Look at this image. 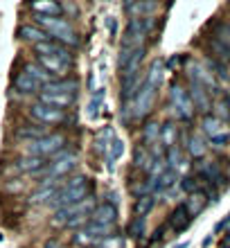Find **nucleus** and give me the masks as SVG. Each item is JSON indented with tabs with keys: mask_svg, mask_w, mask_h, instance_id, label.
<instances>
[{
	"mask_svg": "<svg viewBox=\"0 0 230 248\" xmlns=\"http://www.w3.org/2000/svg\"><path fill=\"white\" fill-rule=\"evenodd\" d=\"M36 23L47 36H52V41L61 46H77L79 43L75 27L61 16H36Z\"/></svg>",
	"mask_w": 230,
	"mask_h": 248,
	"instance_id": "1",
	"label": "nucleus"
},
{
	"mask_svg": "<svg viewBox=\"0 0 230 248\" xmlns=\"http://www.w3.org/2000/svg\"><path fill=\"white\" fill-rule=\"evenodd\" d=\"M92 210H95V201H92V196H88V199L75 203V205H66V208L57 210L54 223L57 226H68V228H77V226H84L86 221H91Z\"/></svg>",
	"mask_w": 230,
	"mask_h": 248,
	"instance_id": "2",
	"label": "nucleus"
},
{
	"mask_svg": "<svg viewBox=\"0 0 230 248\" xmlns=\"http://www.w3.org/2000/svg\"><path fill=\"white\" fill-rule=\"evenodd\" d=\"M84 199H88V178L75 176L54 194V199L50 203H52L54 208L61 210V208H66V205H75V203L84 201Z\"/></svg>",
	"mask_w": 230,
	"mask_h": 248,
	"instance_id": "3",
	"label": "nucleus"
},
{
	"mask_svg": "<svg viewBox=\"0 0 230 248\" xmlns=\"http://www.w3.org/2000/svg\"><path fill=\"white\" fill-rule=\"evenodd\" d=\"M66 136L63 133H47L41 140H30L25 147L27 156H36V158H54L57 154L66 149Z\"/></svg>",
	"mask_w": 230,
	"mask_h": 248,
	"instance_id": "4",
	"label": "nucleus"
},
{
	"mask_svg": "<svg viewBox=\"0 0 230 248\" xmlns=\"http://www.w3.org/2000/svg\"><path fill=\"white\" fill-rule=\"evenodd\" d=\"M149 27H152V20L145 18V16H136V18H131L129 20V25H126V30H124V36H122V47H124V50L142 47V41H145Z\"/></svg>",
	"mask_w": 230,
	"mask_h": 248,
	"instance_id": "5",
	"label": "nucleus"
},
{
	"mask_svg": "<svg viewBox=\"0 0 230 248\" xmlns=\"http://www.w3.org/2000/svg\"><path fill=\"white\" fill-rule=\"evenodd\" d=\"M169 99H171V111H174L176 120H183V122H187V120L194 115V104H192L190 93L183 91L181 86H176V84L171 86Z\"/></svg>",
	"mask_w": 230,
	"mask_h": 248,
	"instance_id": "6",
	"label": "nucleus"
},
{
	"mask_svg": "<svg viewBox=\"0 0 230 248\" xmlns=\"http://www.w3.org/2000/svg\"><path fill=\"white\" fill-rule=\"evenodd\" d=\"M203 133L212 144H226L230 140V126L221 118H203Z\"/></svg>",
	"mask_w": 230,
	"mask_h": 248,
	"instance_id": "7",
	"label": "nucleus"
},
{
	"mask_svg": "<svg viewBox=\"0 0 230 248\" xmlns=\"http://www.w3.org/2000/svg\"><path fill=\"white\" fill-rule=\"evenodd\" d=\"M75 167H77V154L63 149L61 154L54 156V160L50 163V167H47V174H50V178H63L66 174H70Z\"/></svg>",
	"mask_w": 230,
	"mask_h": 248,
	"instance_id": "8",
	"label": "nucleus"
},
{
	"mask_svg": "<svg viewBox=\"0 0 230 248\" xmlns=\"http://www.w3.org/2000/svg\"><path fill=\"white\" fill-rule=\"evenodd\" d=\"M30 115H32L36 122L41 124H61L66 122V111H61V108H54V106H47V104H41V102H36V104L30 108Z\"/></svg>",
	"mask_w": 230,
	"mask_h": 248,
	"instance_id": "9",
	"label": "nucleus"
},
{
	"mask_svg": "<svg viewBox=\"0 0 230 248\" xmlns=\"http://www.w3.org/2000/svg\"><path fill=\"white\" fill-rule=\"evenodd\" d=\"M153 102H156V88L142 84V88L136 95V102H133V113L136 118H147L153 108Z\"/></svg>",
	"mask_w": 230,
	"mask_h": 248,
	"instance_id": "10",
	"label": "nucleus"
},
{
	"mask_svg": "<svg viewBox=\"0 0 230 248\" xmlns=\"http://www.w3.org/2000/svg\"><path fill=\"white\" fill-rule=\"evenodd\" d=\"M39 65L46 72H50L54 79H66L70 61L59 59V57H39Z\"/></svg>",
	"mask_w": 230,
	"mask_h": 248,
	"instance_id": "11",
	"label": "nucleus"
},
{
	"mask_svg": "<svg viewBox=\"0 0 230 248\" xmlns=\"http://www.w3.org/2000/svg\"><path fill=\"white\" fill-rule=\"evenodd\" d=\"M75 97H77V95H68V93H47V91H41L39 93V102H41V104L54 106V108H61V111H66L68 106H73L75 104Z\"/></svg>",
	"mask_w": 230,
	"mask_h": 248,
	"instance_id": "12",
	"label": "nucleus"
},
{
	"mask_svg": "<svg viewBox=\"0 0 230 248\" xmlns=\"http://www.w3.org/2000/svg\"><path fill=\"white\" fill-rule=\"evenodd\" d=\"M118 221V208L113 203H102L92 210L91 223H97V226H115Z\"/></svg>",
	"mask_w": 230,
	"mask_h": 248,
	"instance_id": "13",
	"label": "nucleus"
},
{
	"mask_svg": "<svg viewBox=\"0 0 230 248\" xmlns=\"http://www.w3.org/2000/svg\"><path fill=\"white\" fill-rule=\"evenodd\" d=\"M36 47V52H39V57H59V59H66L70 61V54H68V47L61 46V43H57V41H43V43H39Z\"/></svg>",
	"mask_w": 230,
	"mask_h": 248,
	"instance_id": "14",
	"label": "nucleus"
},
{
	"mask_svg": "<svg viewBox=\"0 0 230 248\" xmlns=\"http://www.w3.org/2000/svg\"><path fill=\"white\" fill-rule=\"evenodd\" d=\"M190 77L194 84L203 86V88H215V77L203 63H190Z\"/></svg>",
	"mask_w": 230,
	"mask_h": 248,
	"instance_id": "15",
	"label": "nucleus"
},
{
	"mask_svg": "<svg viewBox=\"0 0 230 248\" xmlns=\"http://www.w3.org/2000/svg\"><path fill=\"white\" fill-rule=\"evenodd\" d=\"M183 205H185V210L190 212V217L201 215V212H203V208L208 205V194H205V192H201V189H197V192H192L190 199H187Z\"/></svg>",
	"mask_w": 230,
	"mask_h": 248,
	"instance_id": "16",
	"label": "nucleus"
},
{
	"mask_svg": "<svg viewBox=\"0 0 230 248\" xmlns=\"http://www.w3.org/2000/svg\"><path fill=\"white\" fill-rule=\"evenodd\" d=\"M14 86H16V91L18 93H25V95H32V93H41V84L39 81H34L25 70H20L14 79Z\"/></svg>",
	"mask_w": 230,
	"mask_h": 248,
	"instance_id": "17",
	"label": "nucleus"
},
{
	"mask_svg": "<svg viewBox=\"0 0 230 248\" xmlns=\"http://www.w3.org/2000/svg\"><path fill=\"white\" fill-rule=\"evenodd\" d=\"M190 223H192V217H190V212L185 210V205H176V210L169 215V226L176 230V232H183Z\"/></svg>",
	"mask_w": 230,
	"mask_h": 248,
	"instance_id": "18",
	"label": "nucleus"
},
{
	"mask_svg": "<svg viewBox=\"0 0 230 248\" xmlns=\"http://www.w3.org/2000/svg\"><path fill=\"white\" fill-rule=\"evenodd\" d=\"M190 97H192L194 108H199V111H203V113L210 111V97H208V91H205L203 86H199V84H194V81H192Z\"/></svg>",
	"mask_w": 230,
	"mask_h": 248,
	"instance_id": "19",
	"label": "nucleus"
},
{
	"mask_svg": "<svg viewBox=\"0 0 230 248\" xmlns=\"http://www.w3.org/2000/svg\"><path fill=\"white\" fill-rule=\"evenodd\" d=\"M199 174L201 176H205L208 181H215V183L219 185H224L226 183V176H224V171L219 170V165L217 163H208V160H203V163H199Z\"/></svg>",
	"mask_w": 230,
	"mask_h": 248,
	"instance_id": "20",
	"label": "nucleus"
},
{
	"mask_svg": "<svg viewBox=\"0 0 230 248\" xmlns=\"http://www.w3.org/2000/svg\"><path fill=\"white\" fill-rule=\"evenodd\" d=\"M18 34H20V39L23 41H30V43H34V46H39V43H43V41H50V36L36 25H23L18 30Z\"/></svg>",
	"mask_w": 230,
	"mask_h": 248,
	"instance_id": "21",
	"label": "nucleus"
},
{
	"mask_svg": "<svg viewBox=\"0 0 230 248\" xmlns=\"http://www.w3.org/2000/svg\"><path fill=\"white\" fill-rule=\"evenodd\" d=\"M77 88L79 84L75 79H57L52 84L43 86L41 91H47V93H68V95H77Z\"/></svg>",
	"mask_w": 230,
	"mask_h": 248,
	"instance_id": "22",
	"label": "nucleus"
},
{
	"mask_svg": "<svg viewBox=\"0 0 230 248\" xmlns=\"http://www.w3.org/2000/svg\"><path fill=\"white\" fill-rule=\"evenodd\" d=\"M63 7L54 0H41V2H32V12H36V16H61Z\"/></svg>",
	"mask_w": 230,
	"mask_h": 248,
	"instance_id": "23",
	"label": "nucleus"
},
{
	"mask_svg": "<svg viewBox=\"0 0 230 248\" xmlns=\"http://www.w3.org/2000/svg\"><path fill=\"white\" fill-rule=\"evenodd\" d=\"M23 70H25L27 75H30V77L34 79V81H39L41 88H43V86H47V84H52V81H57V79H54L52 75H50V72L43 70V68H41L39 63H27L25 68H23Z\"/></svg>",
	"mask_w": 230,
	"mask_h": 248,
	"instance_id": "24",
	"label": "nucleus"
},
{
	"mask_svg": "<svg viewBox=\"0 0 230 248\" xmlns=\"http://www.w3.org/2000/svg\"><path fill=\"white\" fill-rule=\"evenodd\" d=\"M163 77H165V63L160 59H156L152 63V68H149V72H147V81H145V84L158 91V86L163 84Z\"/></svg>",
	"mask_w": 230,
	"mask_h": 248,
	"instance_id": "25",
	"label": "nucleus"
},
{
	"mask_svg": "<svg viewBox=\"0 0 230 248\" xmlns=\"http://www.w3.org/2000/svg\"><path fill=\"white\" fill-rule=\"evenodd\" d=\"M178 181V174L174 170H165L163 174H158V178L152 183L153 189H158V192H163V189H169L171 185Z\"/></svg>",
	"mask_w": 230,
	"mask_h": 248,
	"instance_id": "26",
	"label": "nucleus"
},
{
	"mask_svg": "<svg viewBox=\"0 0 230 248\" xmlns=\"http://www.w3.org/2000/svg\"><path fill=\"white\" fill-rule=\"evenodd\" d=\"M16 167H18L20 171H41L46 167V160H43V158H36V156H25L16 163Z\"/></svg>",
	"mask_w": 230,
	"mask_h": 248,
	"instance_id": "27",
	"label": "nucleus"
},
{
	"mask_svg": "<svg viewBox=\"0 0 230 248\" xmlns=\"http://www.w3.org/2000/svg\"><path fill=\"white\" fill-rule=\"evenodd\" d=\"M176 140H178V129L174 124H165L163 129H160V142L171 149V147H176Z\"/></svg>",
	"mask_w": 230,
	"mask_h": 248,
	"instance_id": "28",
	"label": "nucleus"
},
{
	"mask_svg": "<svg viewBox=\"0 0 230 248\" xmlns=\"http://www.w3.org/2000/svg\"><path fill=\"white\" fill-rule=\"evenodd\" d=\"M187 151H190L194 158H203L205 151H208V147L203 144V140H201V136H197V133H192L190 138H187Z\"/></svg>",
	"mask_w": 230,
	"mask_h": 248,
	"instance_id": "29",
	"label": "nucleus"
},
{
	"mask_svg": "<svg viewBox=\"0 0 230 248\" xmlns=\"http://www.w3.org/2000/svg\"><path fill=\"white\" fill-rule=\"evenodd\" d=\"M153 163H156V158H153L145 147H138V149H136V167H140V170H152Z\"/></svg>",
	"mask_w": 230,
	"mask_h": 248,
	"instance_id": "30",
	"label": "nucleus"
},
{
	"mask_svg": "<svg viewBox=\"0 0 230 248\" xmlns=\"http://www.w3.org/2000/svg\"><path fill=\"white\" fill-rule=\"evenodd\" d=\"M113 140H115V136H113V129H111V126H104V131H99L97 138H95L97 151H108V147H111Z\"/></svg>",
	"mask_w": 230,
	"mask_h": 248,
	"instance_id": "31",
	"label": "nucleus"
},
{
	"mask_svg": "<svg viewBox=\"0 0 230 248\" xmlns=\"http://www.w3.org/2000/svg\"><path fill=\"white\" fill-rule=\"evenodd\" d=\"M152 208H153V196L152 194H142L138 199V201H136V215L138 217H147L149 215V212H152Z\"/></svg>",
	"mask_w": 230,
	"mask_h": 248,
	"instance_id": "32",
	"label": "nucleus"
},
{
	"mask_svg": "<svg viewBox=\"0 0 230 248\" xmlns=\"http://www.w3.org/2000/svg\"><path fill=\"white\" fill-rule=\"evenodd\" d=\"M215 39H217L219 43H224L226 47H230V23H226V20L217 23V27H215Z\"/></svg>",
	"mask_w": 230,
	"mask_h": 248,
	"instance_id": "33",
	"label": "nucleus"
},
{
	"mask_svg": "<svg viewBox=\"0 0 230 248\" xmlns=\"http://www.w3.org/2000/svg\"><path fill=\"white\" fill-rule=\"evenodd\" d=\"M210 47H212V52H215V57H217L219 61H224V63H230V47H226L224 43H219L217 39L210 41Z\"/></svg>",
	"mask_w": 230,
	"mask_h": 248,
	"instance_id": "34",
	"label": "nucleus"
},
{
	"mask_svg": "<svg viewBox=\"0 0 230 248\" xmlns=\"http://www.w3.org/2000/svg\"><path fill=\"white\" fill-rule=\"evenodd\" d=\"M18 136L20 138H32V140H41V138H46V129H41V126H23L18 129Z\"/></svg>",
	"mask_w": 230,
	"mask_h": 248,
	"instance_id": "35",
	"label": "nucleus"
},
{
	"mask_svg": "<svg viewBox=\"0 0 230 248\" xmlns=\"http://www.w3.org/2000/svg\"><path fill=\"white\" fill-rule=\"evenodd\" d=\"M122 154H124V142H122L120 138H115V140L111 142V147H108V160H111L108 165L113 167V163H115V160H118Z\"/></svg>",
	"mask_w": 230,
	"mask_h": 248,
	"instance_id": "36",
	"label": "nucleus"
},
{
	"mask_svg": "<svg viewBox=\"0 0 230 248\" xmlns=\"http://www.w3.org/2000/svg\"><path fill=\"white\" fill-rule=\"evenodd\" d=\"M158 140H160V129H158V124L149 122L145 126V142L153 144V142H158Z\"/></svg>",
	"mask_w": 230,
	"mask_h": 248,
	"instance_id": "37",
	"label": "nucleus"
},
{
	"mask_svg": "<svg viewBox=\"0 0 230 248\" xmlns=\"http://www.w3.org/2000/svg\"><path fill=\"white\" fill-rule=\"evenodd\" d=\"M145 232V217H136L131 221V226H129V235L131 237H140Z\"/></svg>",
	"mask_w": 230,
	"mask_h": 248,
	"instance_id": "38",
	"label": "nucleus"
},
{
	"mask_svg": "<svg viewBox=\"0 0 230 248\" xmlns=\"http://www.w3.org/2000/svg\"><path fill=\"white\" fill-rule=\"evenodd\" d=\"M167 160H169V170L176 171L178 165H181V151H178V147H171V149H167Z\"/></svg>",
	"mask_w": 230,
	"mask_h": 248,
	"instance_id": "39",
	"label": "nucleus"
},
{
	"mask_svg": "<svg viewBox=\"0 0 230 248\" xmlns=\"http://www.w3.org/2000/svg\"><path fill=\"white\" fill-rule=\"evenodd\" d=\"M126 9H129V12L142 14V12H153V9H156V5H153V2H129V5H126Z\"/></svg>",
	"mask_w": 230,
	"mask_h": 248,
	"instance_id": "40",
	"label": "nucleus"
},
{
	"mask_svg": "<svg viewBox=\"0 0 230 248\" xmlns=\"http://www.w3.org/2000/svg\"><path fill=\"white\" fill-rule=\"evenodd\" d=\"M99 248H124V242H122V237L113 235L108 239H104V242H99Z\"/></svg>",
	"mask_w": 230,
	"mask_h": 248,
	"instance_id": "41",
	"label": "nucleus"
},
{
	"mask_svg": "<svg viewBox=\"0 0 230 248\" xmlns=\"http://www.w3.org/2000/svg\"><path fill=\"white\" fill-rule=\"evenodd\" d=\"M181 187L185 189V192H197V178H185L183 183H181Z\"/></svg>",
	"mask_w": 230,
	"mask_h": 248,
	"instance_id": "42",
	"label": "nucleus"
},
{
	"mask_svg": "<svg viewBox=\"0 0 230 248\" xmlns=\"http://www.w3.org/2000/svg\"><path fill=\"white\" fill-rule=\"evenodd\" d=\"M97 108H99V95L91 102V106H88V118H95L97 115Z\"/></svg>",
	"mask_w": 230,
	"mask_h": 248,
	"instance_id": "43",
	"label": "nucleus"
},
{
	"mask_svg": "<svg viewBox=\"0 0 230 248\" xmlns=\"http://www.w3.org/2000/svg\"><path fill=\"white\" fill-rule=\"evenodd\" d=\"M46 248H61V244L57 242V239H50V242L46 244Z\"/></svg>",
	"mask_w": 230,
	"mask_h": 248,
	"instance_id": "44",
	"label": "nucleus"
},
{
	"mask_svg": "<svg viewBox=\"0 0 230 248\" xmlns=\"http://www.w3.org/2000/svg\"><path fill=\"white\" fill-rule=\"evenodd\" d=\"M230 221V215H226V219H224V221H221V223H219V226H217V230H221V228H224V226H226V223H228Z\"/></svg>",
	"mask_w": 230,
	"mask_h": 248,
	"instance_id": "45",
	"label": "nucleus"
}]
</instances>
